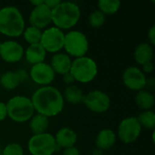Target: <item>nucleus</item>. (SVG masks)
Here are the masks:
<instances>
[{
  "label": "nucleus",
  "instance_id": "obj_16",
  "mask_svg": "<svg viewBox=\"0 0 155 155\" xmlns=\"http://www.w3.org/2000/svg\"><path fill=\"white\" fill-rule=\"evenodd\" d=\"M72 61L73 60L68 54H66L65 53L59 52L53 54L49 64L51 65L55 74L64 75L70 72Z\"/></svg>",
  "mask_w": 155,
  "mask_h": 155
},
{
  "label": "nucleus",
  "instance_id": "obj_8",
  "mask_svg": "<svg viewBox=\"0 0 155 155\" xmlns=\"http://www.w3.org/2000/svg\"><path fill=\"white\" fill-rule=\"evenodd\" d=\"M142 127L135 116H129L121 121L116 136L125 144L134 143L142 134Z\"/></svg>",
  "mask_w": 155,
  "mask_h": 155
},
{
  "label": "nucleus",
  "instance_id": "obj_17",
  "mask_svg": "<svg viewBox=\"0 0 155 155\" xmlns=\"http://www.w3.org/2000/svg\"><path fill=\"white\" fill-rule=\"evenodd\" d=\"M117 140L116 134L112 129H103L101 130L95 138V145L97 149L104 152L110 150L115 144Z\"/></svg>",
  "mask_w": 155,
  "mask_h": 155
},
{
  "label": "nucleus",
  "instance_id": "obj_24",
  "mask_svg": "<svg viewBox=\"0 0 155 155\" xmlns=\"http://www.w3.org/2000/svg\"><path fill=\"white\" fill-rule=\"evenodd\" d=\"M97 5L98 10L105 16L113 15L119 11L121 7V2L119 0H100L98 1Z\"/></svg>",
  "mask_w": 155,
  "mask_h": 155
},
{
  "label": "nucleus",
  "instance_id": "obj_32",
  "mask_svg": "<svg viewBox=\"0 0 155 155\" xmlns=\"http://www.w3.org/2000/svg\"><path fill=\"white\" fill-rule=\"evenodd\" d=\"M63 155H80V151L75 146H73V147L64 149Z\"/></svg>",
  "mask_w": 155,
  "mask_h": 155
},
{
  "label": "nucleus",
  "instance_id": "obj_39",
  "mask_svg": "<svg viewBox=\"0 0 155 155\" xmlns=\"http://www.w3.org/2000/svg\"><path fill=\"white\" fill-rule=\"evenodd\" d=\"M1 8H2V6H1V4H0V10H1Z\"/></svg>",
  "mask_w": 155,
  "mask_h": 155
},
{
  "label": "nucleus",
  "instance_id": "obj_10",
  "mask_svg": "<svg viewBox=\"0 0 155 155\" xmlns=\"http://www.w3.org/2000/svg\"><path fill=\"white\" fill-rule=\"evenodd\" d=\"M83 104L93 113L104 114L111 106V98L106 93L101 90H93L84 94Z\"/></svg>",
  "mask_w": 155,
  "mask_h": 155
},
{
  "label": "nucleus",
  "instance_id": "obj_11",
  "mask_svg": "<svg viewBox=\"0 0 155 155\" xmlns=\"http://www.w3.org/2000/svg\"><path fill=\"white\" fill-rule=\"evenodd\" d=\"M123 83L129 90L139 92L147 85V77L138 66L127 67L122 75Z\"/></svg>",
  "mask_w": 155,
  "mask_h": 155
},
{
  "label": "nucleus",
  "instance_id": "obj_40",
  "mask_svg": "<svg viewBox=\"0 0 155 155\" xmlns=\"http://www.w3.org/2000/svg\"><path fill=\"white\" fill-rule=\"evenodd\" d=\"M0 151H1V145H0Z\"/></svg>",
  "mask_w": 155,
  "mask_h": 155
},
{
  "label": "nucleus",
  "instance_id": "obj_28",
  "mask_svg": "<svg viewBox=\"0 0 155 155\" xmlns=\"http://www.w3.org/2000/svg\"><path fill=\"white\" fill-rule=\"evenodd\" d=\"M2 155H25L24 148L17 143H10L3 149Z\"/></svg>",
  "mask_w": 155,
  "mask_h": 155
},
{
  "label": "nucleus",
  "instance_id": "obj_22",
  "mask_svg": "<svg viewBox=\"0 0 155 155\" xmlns=\"http://www.w3.org/2000/svg\"><path fill=\"white\" fill-rule=\"evenodd\" d=\"M63 97H64V103L67 102L68 104L76 105V104H80L83 103L84 94L79 86L75 84H72V85H68L65 87L64 94H63Z\"/></svg>",
  "mask_w": 155,
  "mask_h": 155
},
{
  "label": "nucleus",
  "instance_id": "obj_5",
  "mask_svg": "<svg viewBox=\"0 0 155 155\" xmlns=\"http://www.w3.org/2000/svg\"><path fill=\"white\" fill-rule=\"evenodd\" d=\"M70 74L73 75L75 82L89 84L97 76L98 65L93 58L86 55L75 58L72 61Z\"/></svg>",
  "mask_w": 155,
  "mask_h": 155
},
{
  "label": "nucleus",
  "instance_id": "obj_4",
  "mask_svg": "<svg viewBox=\"0 0 155 155\" xmlns=\"http://www.w3.org/2000/svg\"><path fill=\"white\" fill-rule=\"evenodd\" d=\"M6 104L7 117L13 122L23 124L28 122L35 114L32 101L25 95H15L11 97Z\"/></svg>",
  "mask_w": 155,
  "mask_h": 155
},
{
  "label": "nucleus",
  "instance_id": "obj_20",
  "mask_svg": "<svg viewBox=\"0 0 155 155\" xmlns=\"http://www.w3.org/2000/svg\"><path fill=\"white\" fill-rule=\"evenodd\" d=\"M28 123L33 135L47 133L49 127V118L39 114H35Z\"/></svg>",
  "mask_w": 155,
  "mask_h": 155
},
{
  "label": "nucleus",
  "instance_id": "obj_18",
  "mask_svg": "<svg viewBox=\"0 0 155 155\" xmlns=\"http://www.w3.org/2000/svg\"><path fill=\"white\" fill-rule=\"evenodd\" d=\"M46 52L40 44L29 45L25 50V57L27 63L34 65L45 62L46 58Z\"/></svg>",
  "mask_w": 155,
  "mask_h": 155
},
{
  "label": "nucleus",
  "instance_id": "obj_31",
  "mask_svg": "<svg viewBox=\"0 0 155 155\" xmlns=\"http://www.w3.org/2000/svg\"><path fill=\"white\" fill-rule=\"evenodd\" d=\"M7 118V109L5 103L0 102V122L5 121Z\"/></svg>",
  "mask_w": 155,
  "mask_h": 155
},
{
  "label": "nucleus",
  "instance_id": "obj_14",
  "mask_svg": "<svg viewBox=\"0 0 155 155\" xmlns=\"http://www.w3.org/2000/svg\"><path fill=\"white\" fill-rule=\"evenodd\" d=\"M28 22L31 26L40 30L45 29L52 23V10L45 4L33 7L28 17Z\"/></svg>",
  "mask_w": 155,
  "mask_h": 155
},
{
  "label": "nucleus",
  "instance_id": "obj_26",
  "mask_svg": "<svg viewBox=\"0 0 155 155\" xmlns=\"http://www.w3.org/2000/svg\"><path fill=\"white\" fill-rule=\"evenodd\" d=\"M22 35H23L25 41L28 45L40 44V40H41V36H42V30L29 25L25 28Z\"/></svg>",
  "mask_w": 155,
  "mask_h": 155
},
{
  "label": "nucleus",
  "instance_id": "obj_3",
  "mask_svg": "<svg viewBox=\"0 0 155 155\" xmlns=\"http://www.w3.org/2000/svg\"><path fill=\"white\" fill-rule=\"evenodd\" d=\"M80 16V7L74 2H61L56 7L52 9V23L54 26L62 31L74 27Z\"/></svg>",
  "mask_w": 155,
  "mask_h": 155
},
{
  "label": "nucleus",
  "instance_id": "obj_9",
  "mask_svg": "<svg viewBox=\"0 0 155 155\" xmlns=\"http://www.w3.org/2000/svg\"><path fill=\"white\" fill-rule=\"evenodd\" d=\"M64 33L55 26H50L42 31L40 45L46 53L56 54L64 47Z\"/></svg>",
  "mask_w": 155,
  "mask_h": 155
},
{
  "label": "nucleus",
  "instance_id": "obj_35",
  "mask_svg": "<svg viewBox=\"0 0 155 155\" xmlns=\"http://www.w3.org/2000/svg\"><path fill=\"white\" fill-rule=\"evenodd\" d=\"M62 1L60 0H44V4L48 7L50 8L51 10L54 9V7H56Z\"/></svg>",
  "mask_w": 155,
  "mask_h": 155
},
{
  "label": "nucleus",
  "instance_id": "obj_23",
  "mask_svg": "<svg viewBox=\"0 0 155 155\" xmlns=\"http://www.w3.org/2000/svg\"><path fill=\"white\" fill-rule=\"evenodd\" d=\"M19 84L20 82L15 71H6L0 76V86H2L5 90H15Z\"/></svg>",
  "mask_w": 155,
  "mask_h": 155
},
{
  "label": "nucleus",
  "instance_id": "obj_29",
  "mask_svg": "<svg viewBox=\"0 0 155 155\" xmlns=\"http://www.w3.org/2000/svg\"><path fill=\"white\" fill-rule=\"evenodd\" d=\"M15 73H16V75L18 77V80H19L20 84L26 82L28 80V78H29V74L25 69H18V70L15 71Z\"/></svg>",
  "mask_w": 155,
  "mask_h": 155
},
{
  "label": "nucleus",
  "instance_id": "obj_30",
  "mask_svg": "<svg viewBox=\"0 0 155 155\" xmlns=\"http://www.w3.org/2000/svg\"><path fill=\"white\" fill-rule=\"evenodd\" d=\"M141 70L143 71V73L146 75V74H152L154 70V65H153V62H150V63H147L143 65H142V68Z\"/></svg>",
  "mask_w": 155,
  "mask_h": 155
},
{
  "label": "nucleus",
  "instance_id": "obj_36",
  "mask_svg": "<svg viewBox=\"0 0 155 155\" xmlns=\"http://www.w3.org/2000/svg\"><path fill=\"white\" fill-rule=\"evenodd\" d=\"M30 4L34 7H35V6H38V5L44 4V0H32V1H30Z\"/></svg>",
  "mask_w": 155,
  "mask_h": 155
},
{
  "label": "nucleus",
  "instance_id": "obj_19",
  "mask_svg": "<svg viewBox=\"0 0 155 155\" xmlns=\"http://www.w3.org/2000/svg\"><path fill=\"white\" fill-rule=\"evenodd\" d=\"M134 58L137 64L143 65L147 63L153 62V48L149 43L139 44L134 52Z\"/></svg>",
  "mask_w": 155,
  "mask_h": 155
},
{
  "label": "nucleus",
  "instance_id": "obj_6",
  "mask_svg": "<svg viewBox=\"0 0 155 155\" xmlns=\"http://www.w3.org/2000/svg\"><path fill=\"white\" fill-rule=\"evenodd\" d=\"M63 49L70 57L79 58L85 56L89 51V41L85 34L78 30H70L64 34Z\"/></svg>",
  "mask_w": 155,
  "mask_h": 155
},
{
  "label": "nucleus",
  "instance_id": "obj_15",
  "mask_svg": "<svg viewBox=\"0 0 155 155\" xmlns=\"http://www.w3.org/2000/svg\"><path fill=\"white\" fill-rule=\"evenodd\" d=\"M54 136L58 149H66L69 147H73L75 146V143H77L76 133L69 127H63L59 129Z\"/></svg>",
  "mask_w": 155,
  "mask_h": 155
},
{
  "label": "nucleus",
  "instance_id": "obj_13",
  "mask_svg": "<svg viewBox=\"0 0 155 155\" xmlns=\"http://www.w3.org/2000/svg\"><path fill=\"white\" fill-rule=\"evenodd\" d=\"M25 55L23 45L15 40H6L1 44L0 57L8 64H16L20 62Z\"/></svg>",
  "mask_w": 155,
  "mask_h": 155
},
{
  "label": "nucleus",
  "instance_id": "obj_2",
  "mask_svg": "<svg viewBox=\"0 0 155 155\" xmlns=\"http://www.w3.org/2000/svg\"><path fill=\"white\" fill-rule=\"evenodd\" d=\"M25 21L21 11L14 5H6L0 10V34L10 38L22 35Z\"/></svg>",
  "mask_w": 155,
  "mask_h": 155
},
{
  "label": "nucleus",
  "instance_id": "obj_34",
  "mask_svg": "<svg viewBox=\"0 0 155 155\" xmlns=\"http://www.w3.org/2000/svg\"><path fill=\"white\" fill-rule=\"evenodd\" d=\"M148 39L149 44L153 46L155 45V25H153L148 31Z\"/></svg>",
  "mask_w": 155,
  "mask_h": 155
},
{
  "label": "nucleus",
  "instance_id": "obj_25",
  "mask_svg": "<svg viewBox=\"0 0 155 155\" xmlns=\"http://www.w3.org/2000/svg\"><path fill=\"white\" fill-rule=\"evenodd\" d=\"M136 118L142 128L143 127L148 130H153L155 128V114L153 110L142 111Z\"/></svg>",
  "mask_w": 155,
  "mask_h": 155
},
{
  "label": "nucleus",
  "instance_id": "obj_27",
  "mask_svg": "<svg viewBox=\"0 0 155 155\" xmlns=\"http://www.w3.org/2000/svg\"><path fill=\"white\" fill-rule=\"evenodd\" d=\"M89 25L94 28H99L103 26L105 23V15L99 10L92 12L88 17Z\"/></svg>",
  "mask_w": 155,
  "mask_h": 155
},
{
  "label": "nucleus",
  "instance_id": "obj_12",
  "mask_svg": "<svg viewBox=\"0 0 155 155\" xmlns=\"http://www.w3.org/2000/svg\"><path fill=\"white\" fill-rule=\"evenodd\" d=\"M28 74L29 78H31L35 84L40 85L41 87L51 85L55 79V74L54 70L52 69L51 65L45 62L32 65Z\"/></svg>",
  "mask_w": 155,
  "mask_h": 155
},
{
  "label": "nucleus",
  "instance_id": "obj_38",
  "mask_svg": "<svg viewBox=\"0 0 155 155\" xmlns=\"http://www.w3.org/2000/svg\"><path fill=\"white\" fill-rule=\"evenodd\" d=\"M1 44H2V42L0 41V47H1Z\"/></svg>",
  "mask_w": 155,
  "mask_h": 155
},
{
  "label": "nucleus",
  "instance_id": "obj_7",
  "mask_svg": "<svg viewBox=\"0 0 155 155\" xmlns=\"http://www.w3.org/2000/svg\"><path fill=\"white\" fill-rule=\"evenodd\" d=\"M27 150L31 155H53L57 150L54 136L45 133L32 135L27 143Z\"/></svg>",
  "mask_w": 155,
  "mask_h": 155
},
{
  "label": "nucleus",
  "instance_id": "obj_37",
  "mask_svg": "<svg viewBox=\"0 0 155 155\" xmlns=\"http://www.w3.org/2000/svg\"><path fill=\"white\" fill-rule=\"evenodd\" d=\"M92 155H104V152H103V151H101L100 149L95 148V149L93 151Z\"/></svg>",
  "mask_w": 155,
  "mask_h": 155
},
{
  "label": "nucleus",
  "instance_id": "obj_21",
  "mask_svg": "<svg viewBox=\"0 0 155 155\" xmlns=\"http://www.w3.org/2000/svg\"><path fill=\"white\" fill-rule=\"evenodd\" d=\"M134 102L137 107L142 111H149L152 110L154 106V95L150 91L143 89L137 92L134 97Z\"/></svg>",
  "mask_w": 155,
  "mask_h": 155
},
{
  "label": "nucleus",
  "instance_id": "obj_33",
  "mask_svg": "<svg viewBox=\"0 0 155 155\" xmlns=\"http://www.w3.org/2000/svg\"><path fill=\"white\" fill-rule=\"evenodd\" d=\"M63 82L68 86V85L74 84V83L75 81H74L73 75H72V74H70V72H69V73H67V74H65L63 75Z\"/></svg>",
  "mask_w": 155,
  "mask_h": 155
},
{
  "label": "nucleus",
  "instance_id": "obj_1",
  "mask_svg": "<svg viewBox=\"0 0 155 155\" xmlns=\"http://www.w3.org/2000/svg\"><path fill=\"white\" fill-rule=\"evenodd\" d=\"M30 99L35 114H42L47 118L57 116L63 112L64 107L63 94L53 85L39 87L33 93Z\"/></svg>",
  "mask_w": 155,
  "mask_h": 155
}]
</instances>
